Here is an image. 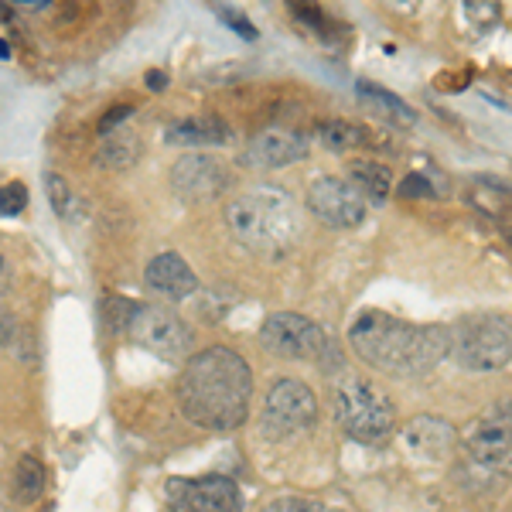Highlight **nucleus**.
Segmentation results:
<instances>
[{"mask_svg":"<svg viewBox=\"0 0 512 512\" xmlns=\"http://www.w3.org/2000/svg\"><path fill=\"white\" fill-rule=\"evenodd\" d=\"M175 396L185 420H192L202 431L229 434L250 417L253 373L239 352L212 345L181 366Z\"/></svg>","mask_w":512,"mask_h":512,"instance_id":"f257e3e1","label":"nucleus"},{"mask_svg":"<svg viewBox=\"0 0 512 512\" xmlns=\"http://www.w3.org/2000/svg\"><path fill=\"white\" fill-rule=\"evenodd\" d=\"M349 345L366 366L393 379L427 376L451 355L448 325H417L386 311H362L349 328Z\"/></svg>","mask_w":512,"mask_h":512,"instance_id":"f03ea898","label":"nucleus"},{"mask_svg":"<svg viewBox=\"0 0 512 512\" xmlns=\"http://www.w3.org/2000/svg\"><path fill=\"white\" fill-rule=\"evenodd\" d=\"M226 226L239 246L256 256L280 260L294 250L301 239V216H297L291 195L274 185H256L226 202Z\"/></svg>","mask_w":512,"mask_h":512,"instance_id":"7ed1b4c3","label":"nucleus"},{"mask_svg":"<svg viewBox=\"0 0 512 512\" xmlns=\"http://www.w3.org/2000/svg\"><path fill=\"white\" fill-rule=\"evenodd\" d=\"M451 359L468 373H499L512 362V318L495 311L465 315L451 325Z\"/></svg>","mask_w":512,"mask_h":512,"instance_id":"20e7f679","label":"nucleus"},{"mask_svg":"<svg viewBox=\"0 0 512 512\" xmlns=\"http://www.w3.org/2000/svg\"><path fill=\"white\" fill-rule=\"evenodd\" d=\"M335 420L352 441L383 444L396 431V407L369 379H345L335 390Z\"/></svg>","mask_w":512,"mask_h":512,"instance_id":"39448f33","label":"nucleus"},{"mask_svg":"<svg viewBox=\"0 0 512 512\" xmlns=\"http://www.w3.org/2000/svg\"><path fill=\"white\" fill-rule=\"evenodd\" d=\"M260 345L280 359L294 362H318L325 369L338 366V349L318 321L294 315V311H277L260 325Z\"/></svg>","mask_w":512,"mask_h":512,"instance_id":"423d86ee","label":"nucleus"},{"mask_svg":"<svg viewBox=\"0 0 512 512\" xmlns=\"http://www.w3.org/2000/svg\"><path fill=\"white\" fill-rule=\"evenodd\" d=\"M318 420V400L308 383L287 376L277 379L267 393V403L260 410V434L267 441H291V437L311 431Z\"/></svg>","mask_w":512,"mask_h":512,"instance_id":"0eeeda50","label":"nucleus"},{"mask_svg":"<svg viewBox=\"0 0 512 512\" xmlns=\"http://www.w3.org/2000/svg\"><path fill=\"white\" fill-rule=\"evenodd\" d=\"M127 335L147 352H154L164 362H188L192 359V328L181 321L175 311L161 308V304H140L134 321H130Z\"/></svg>","mask_w":512,"mask_h":512,"instance_id":"6e6552de","label":"nucleus"},{"mask_svg":"<svg viewBox=\"0 0 512 512\" xmlns=\"http://www.w3.org/2000/svg\"><path fill=\"white\" fill-rule=\"evenodd\" d=\"M308 212L328 229H359L369 216V202L345 178H318L308 185Z\"/></svg>","mask_w":512,"mask_h":512,"instance_id":"1a4fd4ad","label":"nucleus"},{"mask_svg":"<svg viewBox=\"0 0 512 512\" xmlns=\"http://www.w3.org/2000/svg\"><path fill=\"white\" fill-rule=\"evenodd\" d=\"M168 506L171 512H243V492L226 475L171 478Z\"/></svg>","mask_w":512,"mask_h":512,"instance_id":"9d476101","label":"nucleus"},{"mask_svg":"<svg viewBox=\"0 0 512 512\" xmlns=\"http://www.w3.org/2000/svg\"><path fill=\"white\" fill-rule=\"evenodd\" d=\"M311 154V137L291 127H263L260 134L250 137V144L239 154V164L253 171H277L291 168Z\"/></svg>","mask_w":512,"mask_h":512,"instance_id":"9b49d317","label":"nucleus"},{"mask_svg":"<svg viewBox=\"0 0 512 512\" xmlns=\"http://www.w3.org/2000/svg\"><path fill=\"white\" fill-rule=\"evenodd\" d=\"M229 168L216 154H181L171 164V192L181 202H209L229 188Z\"/></svg>","mask_w":512,"mask_h":512,"instance_id":"f8f14e48","label":"nucleus"},{"mask_svg":"<svg viewBox=\"0 0 512 512\" xmlns=\"http://www.w3.org/2000/svg\"><path fill=\"white\" fill-rule=\"evenodd\" d=\"M468 454L478 461L482 468L492 472L512 475V420L502 414L482 417L472 424V431L465 434Z\"/></svg>","mask_w":512,"mask_h":512,"instance_id":"ddd939ff","label":"nucleus"},{"mask_svg":"<svg viewBox=\"0 0 512 512\" xmlns=\"http://www.w3.org/2000/svg\"><path fill=\"white\" fill-rule=\"evenodd\" d=\"M403 444L420 461H448L458 448V431H454L451 420L420 414L403 424Z\"/></svg>","mask_w":512,"mask_h":512,"instance_id":"4468645a","label":"nucleus"},{"mask_svg":"<svg viewBox=\"0 0 512 512\" xmlns=\"http://www.w3.org/2000/svg\"><path fill=\"white\" fill-rule=\"evenodd\" d=\"M144 284L151 287L154 294L168 297V301H185L198 291V277L195 270L185 263V256L178 253H158L151 256L144 270Z\"/></svg>","mask_w":512,"mask_h":512,"instance_id":"2eb2a0df","label":"nucleus"},{"mask_svg":"<svg viewBox=\"0 0 512 512\" xmlns=\"http://www.w3.org/2000/svg\"><path fill=\"white\" fill-rule=\"evenodd\" d=\"M233 137V127L222 117H185L164 130L168 147H222Z\"/></svg>","mask_w":512,"mask_h":512,"instance_id":"dca6fc26","label":"nucleus"},{"mask_svg":"<svg viewBox=\"0 0 512 512\" xmlns=\"http://www.w3.org/2000/svg\"><path fill=\"white\" fill-rule=\"evenodd\" d=\"M315 140L332 154H349V151H366V147H373V130L355 120L332 117V120H321L315 127Z\"/></svg>","mask_w":512,"mask_h":512,"instance_id":"f3484780","label":"nucleus"},{"mask_svg":"<svg viewBox=\"0 0 512 512\" xmlns=\"http://www.w3.org/2000/svg\"><path fill=\"white\" fill-rule=\"evenodd\" d=\"M287 7H291V18L301 21L304 28L321 41V45H345L349 28L338 24L332 14L318 4V0H287Z\"/></svg>","mask_w":512,"mask_h":512,"instance_id":"a211bd4d","label":"nucleus"},{"mask_svg":"<svg viewBox=\"0 0 512 512\" xmlns=\"http://www.w3.org/2000/svg\"><path fill=\"white\" fill-rule=\"evenodd\" d=\"M349 181L362 192L369 205H386V198L393 192V175L383 161H373V158H355L349 161Z\"/></svg>","mask_w":512,"mask_h":512,"instance_id":"6ab92c4d","label":"nucleus"},{"mask_svg":"<svg viewBox=\"0 0 512 512\" xmlns=\"http://www.w3.org/2000/svg\"><path fill=\"white\" fill-rule=\"evenodd\" d=\"M355 89H359V99L366 106H373L379 117L393 120V123H403V127H414L417 123V113L410 110L407 103H403L400 96L390 93L386 86H379V82H369V79H359L355 82Z\"/></svg>","mask_w":512,"mask_h":512,"instance_id":"aec40b11","label":"nucleus"},{"mask_svg":"<svg viewBox=\"0 0 512 512\" xmlns=\"http://www.w3.org/2000/svg\"><path fill=\"white\" fill-rule=\"evenodd\" d=\"M140 154H144V147H140L137 130H130V127H120V130H113V134H106L103 147H99V161H103V168H110V171L134 168L140 161Z\"/></svg>","mask_w":512,"mask_h":512,"instance_id":"412c9836","label":"nucleus"},{"mask_svg":"<svg viewBox=\"0 0 512 512\" xmlns=\"http://www.w3.org/2000/svg\"><path fill=\"white\" fill-rule=\"evenodd\" d=\"M14 492H18L21 502H38L41 492H45V465L35 458V454H21L18 468H14Z\"/></svg>","mask_w":512,"mask_h":512,"instance_id":"4be33fe9","label":"nucleus"},{"mask_svg":"<svg viewBox=\"0 0 512 512\" xmlns=\"http://www.w3.org/2000/svg\"><path fill=\"white\" fill-rule=\"evenodd\" d=\"M45 192H48L52 209L59 212L62 219H76V195H72L69 181H65L62 175H55V171H48V175H45Z\"/></svg>","mask_w":512,"mask_h":512,"instance_id":"5701e85b","label":"nucleus"},{"mask_svg":"<svg viewBox=\"0 0 512 512\" xmlns=\"http://www.w3.org/2000/svg\"><path fill=\"white\" fill-rule=\"evenodd\" d=\"M137 308H140V304L137 301H127V297H106L103 318H106V325H110L113 332L127 335V328H130V321H134Z\"/></svg>","mask_w":512,"mask_h":512,"instance_id":"b1692460","label":"nucleus"},{"mask_svg":"<svg viewBox=\"0 0 512 512\" xmlns=\"http://www.w3.org/2000/svg\"><path fill=\"white\" fill-rule=\"evenodd\" d=\"M28 209V188L21 181H7L0 185V216L11 219V216H21Z\"/></svg>","mask_w":512,"mask_h":512,"instance_id":"393cba45","label":"nucleus"},{"mask_svg":"<svg viewBox=\"0 0 512 512\" xmlns=\"http://www.w3.org/2000/svg\"><path fill=\"white\" fill-rule=\"evenodd\" d=\"M260 512H325L318 499H308V495H280V499L267 502Z\"/></svg>","mask_w":512,"mask_h":512,"instance_id":"a878e982","label":"nucleus"},{"mask_svg":"<svg viewBox=\"0 0 512 512\" xmlns=\"http://www.w3.org/2000/svg\"><path fill=\"white\" fill-rule=\"evenodd\" d=\"M134 117V106L130 103H117V106H110V110L99 117L96 123V130H99V137H106V134H113V130H120V127H127V120Z\"/></svg>","mask_w":512,"mask_h":512,"instance_id":"bb28decb","label":"nucleus"},{"mask_svg":"<svg viewBox=\"0 0 512 512\" xmlns=\"http://www.w3.org/2000/svg\"><path fill=\"white\" fill-rule=\"evenodd\" d=\"M465 11L478 28H489L499 18V0H465Z\"/></svg>","mask_w":512,"mask_h":512,"instance_id":"cd10ccee","label":"nucleus"},{"mask_svg":"<svg viewBox=\"0 0 512 512\" xmlns=\"http://www.w3.org/2000/svg\"><path fill=\"white\" fill-rule=\"evenodd\" d=\"M400 198H434V185L420 171L400 181Z\"/></svg>","mask_w":512,"mask_h":512,"instance_id":"c85d7f7f","label":"nucleus"},{"mask_svg":"<svg viewBox=\"0 0 512 512\" xmlns=\"http://www.w3.org/2000/svg\"><path fill=\"white\" fill-rule=\"evenodd\" d=\"M216 14H219V18L226 21V24H229V28H233V31H239V35H243L246 41H256V28H253L250 21L243 18V14H233V11H229V7H219Z\"/></svg>","mask_w":512,"mask_h":512,"instance_id":"c756f323","label":"nucleus"},{"mask_svg":"<svg viewBox=\"0 0 512 512\" xmlns=\"http://www.w3.org/2000/svg\"><path fill=\"white\" fill-rule=\"evenodd\" d=\"M386 11L400 14V18H410V14H417L420 7H424V0H383Z\"/></svg>","mask_w":512,"mask_h":512,"instance_id":"7c9ffc66","label":"nucleus"},{"mask_svg":"<svg viewBox=\"0 0 512 512\" xmlns=\"http://www.w3.org/2000/svg\"><path fill=\"white\" fill-rule=\"evenodd\" d=\"M144 82H147V89H164L168 86V76H164V72H147Z\"/></svg>","mask_w":512,"mask_h":512,"instance_id":"2f4dec72","label":"nucleus"},{"mask_svg":"<svg viewBox=\"0 0 512 512\" xmlns=\"http://www.w3.org/2000/svg\"><path fill=\"white\" fill-rule=\"evenodd\" d=\"M495 414H502V417H509V420H512V400H509V403H502V407L495 410Z\"/></svg>","mask_w":512,"mask_h":512,"instance_id":"473e14b6","label":"nucleus"},{"mask_svg":"<svg viewBox=\"0 0 512 512\" xmlns=\"http://www.w3.org/2000/svg\"><path fill=\"white\" fill-rule=\"evenodd\" d=\"M14 4H48V0H14Z\"/></svg>","mask_w":512,"mask_h":512,"instance_id":"72a5a7b5","label":"nucleus"},{"mask_svg":"<svg viewBox=\"0 0 512 512\" xmlns=\"http://www.w3.org/2000/svg\"><path fill=\"white\" fill-rule=\"evenodd\" d=\"M502 233H506V239H509V246H512V226H506V229H502Z\"/></svg>","mask_w":512,"mask_h":512,"instance_id":"f704fd0d","label":"nucleus"}]
</instances>
